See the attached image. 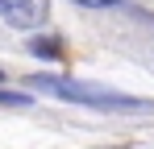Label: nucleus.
<instances>
[{
	"instance_id": "obj_4",
	"label": "nucleus",
	"mask_w": 154,
	"mask_h": 149,
	"mask_svg": "<svg viewBox=\"0 0 154 149\" xmlns=\"http://www.w3.org/2000/svg\"><path fill=\"white\" fill-rule=\"evenodd\" d=\"M75 4H83V8H108V4H117V0H75Z\"/></svg>"
},
{
	"instance_id": "obj_1",
	"label": "nucleus",
	"mask_w": 154,
	"mask_h": 149,
	"mask_svg": "<svg viewBox=\"0 0 154 149\" xmlns=\"http://www.w3.org/2000/svg\"><path fill=\"white\" fill-rule=\"evenodd\" d=\"M38 91H50V95H63V99H75V104H92V108H146L142 99H129V95H112V91H100V87H83L75 79H29Z\"/></svg>"
},
{
	"instance_id": "obj_2",
	"label": "nucleus",
	"mask_w": 154,
	"mask_h": 149,
	"mask_svg": "<svg viewBox=\"0 0 154 149\" xmlns=\"http://www.w3.org/2000/svg\"><path fill=\"white\" fill-rule=\"evenodd\" d=\"M0 17L13 29H38L50 17V0H0Z\"/></svg>"
},
{
	"instance_id": "obj_3",
	"label": "nucleus",
	"mask_w": 154,
	"mask_h": 149,
	"mask_svg": "<svg viewBox=\"0 0 154 149\" xmlns=\"http://www.w3.org/2000/svg\"><path fill=\"white\" fill-rule=\"evenodd\" d=\"M33 54H42V58H58L63 54V42H50V37H38V42H29Z\"/></svg>"
},
{
	"instance_id": "obj_5",
	"label": "nucleus",
	"mask_w": 154,
	"mask_h": 149,
	"mask_svg": "<svg viewBox=\"0 0 154 149\" xmlns=\"http://www.w3.org/2000/svg\"><path fill=\"white\" fill-rule=\"evenodd\" d=\"M0 83H4V74H0Z\"/></svg>"
}]
</instances>
